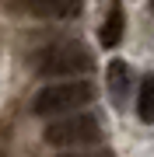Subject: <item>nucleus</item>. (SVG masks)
Segmentation results:
<instances>
[{
	"instance_id": "nucleus-6",
	"label": "nucleus",
	"mask_w": 154,
	"mask_h": 157,
	"mask_svg": "<svg viewBox=\"0 0 154 157\" xmlns=\"http://www.w3.org/2000/svg\"><path fill=\"white\" fill-rule=\"evenodd\" d=\"M123 28H126V14H123V7H112L105 17V25H102V32H98V42L105 45V49H116V45L123 42Z\"/></svg>"
},
{
	"instance_id": "nucleus-9",
	"label": "nucleus",
	"mask_w": 154,
	"mask_h": 157,
	"mask_svg": "<svg viewBox=\"0 0 154 157\" xmlns=\"http://www.w3.org/2000/svg\"><path fill=\"white\" fill-rule=\"evenodd\" d=\"M151 7H154V0H151Z\"/></svg>"
},
{
	"instance_id": "nucleus-5",
	"label": "nucleus",
	"mask_w": 154,
	"mask_h": 157,
	"mask_svg": "<svg viewBox=\"0 0 154 157\" xmlns=\"http://www.w3.org/2000/svg\"><path fill=\"white\" fill-rule=\"evenodd\" d=\"M105 80H109V94H112L116 105H123L126 94H130V67H126L123 59H112L105 70Z\"/></svg>"
},
{
	"instance_id": "nucleus-1",
	"label": "nucleus",
	"mask_w": 154,
	"mask_h": 157,
	"mask_svg": "<svg viewBox=\"0 0 154 157\" xmlns=\"http://www.w3.org/2000/svg\"><path fill=\"white\" fill-rule=\"evenodd\" d=\"M91 70V52L81 42H53L46 49L35 52V73L39 77H74V73H88Z\"/></svg>"
},
{
	"instance_id": "nucleus-4",
	"label": "nucleus",
	"mask_w": 154,
	"mask_h": 157,
	"mask_svg": "<svg viewBox=\"0 0 154 157\" xmlns=\"http://www.w3.org/2000/svg\"><path fill=\"white\" fill-rule=\"evenodd\" d=\"M18 7L39 17H77L81 0H18Z\"/></svg>"
},
{
	"instance_id": "nucleus-8",
	"label": "nucleus",
	"mask_w": 154,
	"mask_h": 157,
	"mask_svg": "<svg viewBox=\"0 0 154 157\" xmlns=\"http://www.w3.org/2000/svg\"><path fill=\"white\" fill-rule=\"evenodd\" d=\"M63 157H112V154H63Z\"/></svg>"
},
{
	"instance_id": "nucleus-2",
	"label": "nucleus",
	"mask_w": 154,
	"mask_h": 157,
	"mask_svg": "<svg viewBox=\"0 0 154 157\" xmlns=\"http://www.w3.org/2000/svg\"><path fill=\"white\" fill-rule=\"evenodd\" d=\"M95 98V87L88 80H56V84L42 87L32 101V112L35 115H67V112H77L84 108L88 101Z\"/></svg>"
},
{
	"instance_id": "nucleus-3",
	"label": "nucleus",
	"mask_w": 154,
	"mask_h": 157,
	"mask_svg": "<svg viewBox=\"0 0 154 157\" xmlns=\"http://www.w3.org/2000/svg\"><path fill=\"white\" fill-rule=\"evenodd\" d=\"M46 143L49 147H88L102 140V122L95 115H60L46 126Z\"/></svg>"
},
{
	"instance_id": "nucleus-7",
	"label": "nucleus",
	"mask_w": 154,
	"mask_h": 157,
	"mask_svg": "<svg viewBox=\"0 0 154 157\" xmlns=\"http://www.w3.org/2000/svg\"><path fill=\"white\" fill-rule=\"evenodd\" d=\"M137 115H140V122L154 126V77H144V84H140V94H137Z\"/></svg>"
}]
</instances>
